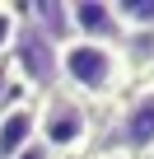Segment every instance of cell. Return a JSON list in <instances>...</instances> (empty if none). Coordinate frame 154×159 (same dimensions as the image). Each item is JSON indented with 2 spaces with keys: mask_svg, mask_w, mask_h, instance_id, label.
<instances>
[{
  "mask_svg": "<svg viewBox=\"0 0 154 159\" xmlns=\"http://www.w3.org/2000/svg\"><path fill=\"white\" fill-rule=\"evenodd\" d=\"M112 5V19L126 33H154V0H108Z\"/></svg>",
  "mask_w": 154,
  "mask_h": 159,
  "instance_id": "obj_7",
  "label": "cell"
},
{
  "mask_svg": "<svg viewBox=\"0 0 154 159\" xmlns=\"http://www.w3.org/2000/svg\"><path fill=\"white\" fill-rule=\"evenodd\" d=\"M117 136H121V154L131 159H154V84H140L117 117Z\"/></svg>",
  "mask_w": 154,
  "mask_h": 159,
  "instance_id": "obj_4",
  "label": "cell"
},
{
  "mask_svg": "<svg viewBox=\"0 0 154 159\" xmlns=\"http://www.w3.org/2000/svg\"><path fill=\"white\" fill-rule=\"evenodd\" d=\"M33 112H37V145L51 154V159H61V154H84L89 150V140H94V117H89V103L84 98H75L70 89H47L37 103H33Z\"/></svg>",
  "mask_w": 154,
  "mask_h": 159,
  "instance_id": "obj_2",
  "label": "cell"
},
{
  "mask_svg": "<svg viewBox=\"0 0 154 159\" xmlns=\"http://www.w3.org/2000/svg\"><path fill=\"white\" fill-rule=\"evenodd\" d=\"M61 159H89V154H61Z\"/></svg>",
  "mask_w": 154,
  "mask_h": 159,
  "instance_id": "obj_13",
  "label": "cell"
},
{
  "mask_svg": "<svg viewBox=\"0 0 154 159\" xmlns=\"http://www.w3.org/2000/svg\"><path fill=\"white\" fill-rule=\"evenodd\" d=\"M5 98H10V75H5V66H0V112H5V108H10Z\"/></svg>",
  "mask_w": 154,
  "mask_h": 159,
  "instance_id": "obj_11",
  "label": "cell"
},
{
  "mask_svg": "<svg viewBox=\"0 0 154 159\" xmlns=\"http://www.w3.org/2000/svg\"><path fill=\"white\" fill-rule=\"evenodd\" d=\"M121 42H126V47H117V52H121L126 75H131V70H154V33H126Z\"/></svg>",
  "mask_w": 154,
  "mask_h": 159,
  "instance_id": "obj_8",
  "label": "cell"
},
{
  "mask_svg": "<svg viewBox=\"0 0 154 159\" xmlns=\"http://www.w3.org/2000/svg\"><path fill=\"white\" fill-rule=\"evenodd\" d=\"M103 159H131V154H121V150H108V154H103Z\"/></svg>",
  "mask_w": 154,
  "mask_h": 159,
  "instance_id": "obj_12",
  "label": "cell"
},
{
  "mask_svg": "<svg viewBox=\"0 0 154 159\" xmlns=\"http://www.w3.org/2000/svg\"><path fill=\"white\" fill-rule=\"evenodd\" d=\"M65 14H70V38H80V42H108V47L121 42V28L112 19V5L75 0V5H65Z\"/></svg>",
  "mask_w": 154,
  "mask_h": 159,
  "instance_id": "obj_5",
  "label": "cell"
},
{
  "mask_svg": "<svg viewBox=\"0 0 154 159\" xmlns=\"http://www.w3.org/2000/svg\"><path fill=\"white\" fill-rule=\"evenodd\" d=\"M14 159H51V154H47V150H42V145H37V140H33V145H28V150H19V154H14Z\"/></svg>",
  "mask_w": 154,
  "mask_h": 159,
  "instance_id": "obj_10",
  "label": "cell"
},
{
  "mask_svg": "<svg viewBox=\"0 0 154 159\" xmlns=\"http://www.w3.org/2000/svg\"><path fill=\"white\" fill-rule=\"evenodd\" d=\"M37 140V112L33 103H10L5 112H0V159H14L19 150H28Z\"/></svg>",
  "mask_w": 154,
  "mask_h": 159,
  "instance_id": "obj_6",
  "label": "cell"
},
{
  "mask_svg": "<svg viewBox=\"0 0 154 159\" xmlns=\"http://www.w3.org/2000/svg\"><path fill=\"white\" fill-rule=\"evenodd\" d=\"M10 61V84L19 80L24 89H33V94H47L51 89V80H56V42L51 38H42L33 24L19 33V42H14V52L5 56Z\"/></svg>",
  "mask_w": 154,
  "mask_h": 159,
  "instance_id": "obj_3",
  "label": "cell"
},
{
  "mask_svg": "<svg viewBox=\"0 0 154 159\" xmlns=\"http://www.w3.org/2000/svg\"><path fill=\"white\" fill-rule=\"evenodd\" d=\"M19 33H24V5H0V66L14 52Z\"/></svg>",
  "mask_w": 154,
  "mask_h": 159,
  "instance_id": "obj_9",
  "label": "cell"
},
{
  "mask_svg": "<svg viewBox=\"0 0 154 159\" xmlns=\"http://www.w3.org/2000/svg\"><path fill=\"white\" fill-rule=\"evenodd\" d=\"M56 80H65L75 98H112L126 80V66H121V52L108 42L70 38L56 47Z\"/></svg>",
  "mask_w": 154,
  "mask_h": 159,
  "instance_id": "obj_1",
  "label": "cell"
}]
</instances>
